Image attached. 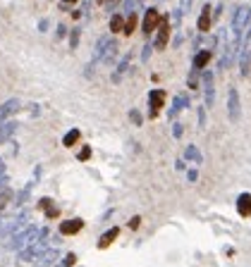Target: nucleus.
<instances>
[{
	"label": "nucleus",
	"mask_w": 251,
	"mask_h": 267,
	"mask_svg": "<svg viewBox=\"0 0 251 267\" xmlns=\"http://www.w3.org/2000/svg\"><path fill=\"white\" fill-rule=\"evenodd\" d=\"M46 239H48V229H39V234L19 251V263H31V260H36V258L48 248V246H46Z\"/></svg>",
	"instance_id": "1"
},
{
	"label": "nucleus",
	"mask_w": 251,
	"mask_h": 267,
	"mask_svg": "<svg viewBox=\"0 0 251 267\" xmlns=\"http://www.w3.org/2000/svg\"><path fill=\"white\" fill-rule=\"evenodd\" d=\"M39 234V229H36V224H29V227H22L19 231H14L12 236H10V243H7V248L10 251H22L24 246H27L29 241L34 239Z\"/></svg>",
	"instance_id": "2"
},
{
	"label": "nucleus",
	"mask_w": 251,
	"mask_h": 267,
	"mask_svg": "<svg viewBox=\"0 0 251 267\" xmlns=\"http://www.w3.org/2000/svg\"><path fill=\"white\" fill-rule=\"evenodd\" d=\"M247 19H249V7L239 5L235 10V17H232V39L235 41H242V31L247 27Z\"/></svg>",
	"instance_id": "3"
},
{
	"label": "nucleus",
	"mask_w": 251,
	"mask_h": 267,
	"mask_svg": "<svg viewBox=\"0 0 251 267\" xmlns=\"http://www.w3.org/2000/svg\"><path fill=\"white\" fill-rule=\"evenodd\" d=\"M165 100H167V93L163 89H153V91L149 93V117H151V120H155V117L160 115Z\"/></svg>",
	"instance_id": "4"
},
{
	"label": "nucleus",
	"mask_w": 251,
	"mask_h": 267,
	"mask_svg": "<svg viewBox=\"0 0 251 267\" xmlns=\"http://www.w3.org/2000/svg\"><path fill=\"white\" fill-rule=\"evenodd\" d=\"M158 39H155L153 43V48L155 50H165L167 48V43H170V14H160V24H158Z\"/></svg>",
	"instance_id": "5"
},
{
	"label": "nucleus",
	"mask_w": 251,
	"mask_h": 267,
	"mask_svg": "<svg viewBox=\"0 0 251 267\" xmlns=\"http://www.w3.org/2000/svg\"><path fill=\"white\" fill-rule=\"evenodd\" d=\"M24 222H27V213L14 215V217H10V220L0 222V239H5L7 234H14V231H19V229L24 227Z\"/></svg>",
	"instance_id": "6"
},
{
	"label": "nucleus",
	"mask_w": 251,
	"mask_h": 267,
	"mask_svg": "<svg viewBox=\"0 0 251 267\" xmlns=\"http://www.w3.org/2000/svg\"><path fill=\"white\" fill-rule=\"evenodd\" d=\"M227 117H230V122H239V117H242L239 93H237V89H235V86L227 91Z\"/></svg>",
	"instance_id": "7"
},
{
	"label": "nucleus",
	"mask_w": 251,
	"mask_h": 267,
	"mask_svg": "<svg viewBox=\"0 0 251 267\" xmlns=\"http://www.w3.org/2000/svg\"><path fill=\"white\" fill-rule=\"evenodd\" d=\"M160 24V12L155 10V7H149L146 12H144V22H141V31L146 34V36H151L155 29Z\"/></svg>",
	"instance_id": "8"
},
{
	"label": "nucleus",
	"mask_w": 251,
	"mask_h": 267,
	"mask_svg": "<svg viewBox=\"0 0 251 267\" xmlns=\"http://www.w3.org/2000/svg\"><path fill=\"white\" fill-rule=\"evenodd\" d=\"M201 84H203V93H206V105L213 107V103H215V79H213L210 69H206L201 74Z\"/></svg>",
	"instance_id": "9"
},
{
	"label": "nucleus",
	"mask_w": 251,
	"mask_h": 267,
	"mask_svg": "<svg viewBox=\"0 0 251 267\" xmlns=\"http://www.w3.org/2000/svg\"><path fill=\"white\" fill-rule=\"evenodd\" d=\"M82 229H84V220H82V217H72V220L60 222V234H62V236H74V234H79Z\"/></svg>",
	"instance_id": "10"
},
{
	"label": "nucleus",
	"mask_w": 251,
	"mask_h": 267,
	"mask_svg": "<svg viewBox=\"0 0 251 267\" xmlns=\"http://www.w3.org/2000/svg\"><path fill=\"white\" fill-rule=\"evenodd\" d=\"M19 100L17 98H10V100H5L2 105H0V124H5V122H10L12 115H17V110H19Z\"/></svg>",
	"instance_id": "11"
},
{
	"label": "nucleus",
	"mask_w": 251,
	"mask_h": 267,
	"mask_svg": "<svg viewBox=\"0 0 251 267\" xmlns=\"http://www.w3.org/2000/svg\"><path fill=\"white\" fill-rule=\"evenodd\" d=\"M57 258H60L57 246H55V248H46V251H43V253L36 258V265H34V267H50L57 260Z\"/></svg>",
	"instance_id": "12"
},
{
	"label": "nucleus",
	"mask_w": 251,
	"mask_h": 267,
	"mask_svg": "<svg viewBox=\"0 0 251 267\" xmlns=\"http://www.w3.org/2000/svg\"><path fill=\"white\" fill-rule=\"evenodd\" d=\"M120 236V229L117 227H110V229H105L103 234H100V239H98V248L100 251H105V248H110L112 246V241Z\"/></svg>",
	"instance_id": "13"
},
{
	"label": "nucleus",
	"mask_w": 251,
	"mask_h": 267,
	"mask_svg": "<svg viewBox=\"0 0 251 267\" xmlns=\"http://www.w3.org/2000/svg\"><path fill=\"white\" fill-rule=\"evenodd\" d=\"M129 60H132V53H127L120 62H117V67H115V72H112V84H120L122 81V77H125V72L129 69Z\"/></svg>",
	"instance_id": "14"
},
{
	"label": "nucleus",
	"mask_w": 251,
	"mask_h": 267,
	"mask_svg": "<svg viewBox=\"0 0 251 267\" xmlns=\"http://www.w3.org/2000/svg\"><path fill=\"white\" fill-rule=\"evenodd\" d=\"M237 213H239V217H251V193H239Z\"/></svg>",
	"instance_id": "15"
},
{
	"label": "nucleus",
	"mask_w": 251,
	"mask_h": 267,
	"mask_svg": "<svg viewBox=\"0 0 251 267\" xmlns=\"http://www.w3.org/2000/svg\"><path fill=\"white\" fill-rule=\"evenodd\" d=\"M184 107H189V98L187 95H175L172 98V107H170V120H175L177 115H180V110H184Z\"/></svg>",
	"instance_id": "16"
},
{
	"label": "nucleus",
	"mask_w": 251,
	"mask_h": 267,
	"mask_svg": "<svg viewBox=\"0 0 251 267\" xmlns=\"http://www.w3.org/2000/svg\"><path fill=\"white\" fill-rule=\"evenodd\" d=\"M208 62H210V50H199V53L194 55L192 67H194L196 72H201V69H208Z\"/></svg>",
	"instance_id": "17"
},
{
	"label": "nucleus",
	"mask_w": 251,
	"mask_h": 267,
	"mask_svg": "<svg viewBox=\"0 0 251 267\" xmlns=\"http://www.w3.org/2000/svg\"><path fill=\"white\" fill-rule=\"evenodd\" d=\"M110 36H100V39L96 41V48H94V62L91 65H96V62H100V55L105 53V48L110 45Z\"/></svg>",
	"instance_id": "18"
},
{
	"label": "nucleus",
	"mask_w": 251,
	"mask_h": 267,
	"mask_svg": "<svg viewBox=\"0 0 251 267\" xmlns=\"http://www.w3.org/2000/svg\"><path fill=\"white\" fill-rule=\"evenodd\" d=\"M196 29H199L201 34H206V31L210 29V5H206V7H203V12H201L199 22H196Z\"/></svg>",
	"instance_id": "19"
},
{
	"label": "nucleus",
	"mask_w": 251,
	"mask_h": 267,
	"mask_svg": "<svg viewBox=\"0 0 251 267\" xmlns=\"http://www.w3.org/2000/svg\"><path fill=\"white\" fill-rule=\"evenodd\" d=\"M17 132V122H5V124H0V143H5V141H10V136Z\"/></svg>",
	"instance_id": "20"
},
{
	"label": "nucleus",
	"mask_w": 251,
	"mask_h": 267,
	"mask_svg": "<svg viewBox=\"0 0 251 267\" xmlns=\"http://www.w3.org/2000/svg\"><path fill=\"white\" fill-rule=\"evenodd\" d=\"M39 208L46 213V217H57V205L50 198H41L39 200Z\"/></svg>",
	"instance_id": "21"
},
{
	"label": "nucleus",
	"mask_w": 251,
	"mask_h": 267,
	"mask_svg": "<svg viewBox=\"0 0 251 267\" xmlns=\"http://www.w3.org/2000/svg\"><path fill=\"white\" fill-rule=\"evenodd\" d=\"M184 160H192V162H196V165H201V162H203V155H201V150L196 146H187L184 148Z\"/></svg>",
	"instance_id": "22"
},
{
	"label": "nucleus",
	"mask_w": 251,
	"mask_h": 267,
	"mask_svg": "<svg viewBox=\"0 0 251 267\" xmlns=\"http://www.w3.org/2000/svg\"><path fill=\"white\" fill-rule=\"evenodd\" d=\"M115 57H117V43H115V41H110V45L105 48V53L100 55V62L112 65V62H115Z\"/></svg>",
	"instance_id": "23"
},
{
	"label": "nucleus",
	"mask_w": 251,
	"mask_h": 267,
	"mask_svg": "<svg viewBox=\"0 0 251 267\" xmlns=\"http://www.w3.org/2000/svg\"><path fill=\"white\" fill-rule=\"evenodd\" d=\"M79 136H82V134H79V129H70V132L65 134V138H62V146L72 148L74 143H77V141H79Z\"/></svg>",
	"instance_id": "24"
},
{
	"label": "nucleus",
	"mask_w": 251,
	"mask_h": 267,
	"mask_svg": "<svg viewBox=\"0 0 251 267\" xmlns=\"http://www.w3.org/2000/svg\"><path fill=\"white\" fill-rule=\"evenodd\" d=\"M125 29V17L122 14H112V19H110V31L112 34H120Z\"/></svg>",
	"instance_id": "25"
},
{
	"label": "nucleus",
	"mask_w": 251,
	"mask_h": 267,
	"mask_svg": "<svg viewBox=\"0 0 251 267\" xmlns=\"http://www.w3.org/2000/svg\"><path fill=\"white\" fill-rule=\"evenodd\" d=\"M137 22H139V19H137V14H129V17L125 19V29H122V34H125V36H132V34H134V29H137Z\"/></svg>",
	"instance_id": "26"
},
{
	"label": "nucleus",
	"mask_w": 251,
	"mask_h": 267,
	"mask_svg": "<svg viewBox=\"0 0 251 267\" xmlns=\"http://www.w3.org/2000/svg\"><path fill=\"white\" fill-rule=\"evenodd\" d=\"M12 203V191L10 188H5V191H0V215L5 213V208Z\"/></svg>",
	"instance_id": "27"
},
{
	"label": "nucleus",
	"mask_w": 251,
	"mask_h": 267,
	"mask_svg": "<svg viewBox=\"0 0 251 267\" xmlns=\"http://www.w3.org/2000/svg\"><path fill=\"white\" fill-rule=\"evenodd\" d=\"M122 5H125V12H127V17H129V14H134L141 7V0H125Z\"/></svg>",
	"instance_id": "28"
},
{
	"label": "nucleus",
	"mask_w": 251,
	"mask_h": 267,
	"mask_svg": "<svg viewBox=\"0 0 251 267\" xmlns=\"http://www.w3.org/2000/svg\"><path fill=\"white\" fill-rule=\"evenodd\" d=\"M151 53H153V43H151V41H146V43H144V50H141V62H149Z\"/></svg>",
	"instance_id": "29"
},
{
	"label": "nucleus",
	"mask_w": 251,
	"mask_h": 267,
	"mask_svg": "<svg viewBox=\"0 0 251 267\" xmlns=\"http://www.w3.org/2000/svg\"><path fill=\"white\" fill-rule=\"evenodd\" d=\"M192 5H194V0H180V7H177V12H180V17H184V14L192 10Z\"/></svg>",
	"instance_id": "30"
},
{
	"label": "nucleus",
	"mask_w": 251,
	"mask_h": 267,
	"mask_svg": "<svg viewBox=\"0 0 251 267\" xmlns=\"http://www.w3.org/2000/svg\"><path fill=\"white\" fill-rule=\"evenodd\" d=\"M74 263H77V255H74V253H67L65 258H62V265H60V267H72Z\"/></svg>",
	"instance_id": "31"
},
{
	"label": "nucleus",
	"mask_w": 251,
	"mask_h": 267,
	"mask_svg": "<svg viewBox=\"0 0 251 267\" xmlns=\"http://www.w3.org/2000/svg\"><path fill=\"white\" fill-rule=\"evenodd\" d=\"M79 45V29H72L70 34V48H77Z\"/></svg>",
	"instance_id": "32"
},
{
	"label": "nucleus",
	"mask_w": 251,
	"mask_h": 267,
	"mask_svg": "<svg viewBox=\"0 0 251 267\" xmlns=\"http://www.w3.org/2000/svg\"><path fill=\"white\" fill-rule=\"evenodd\" d=\"M77 158H79L82 162H86L89 158H91V148H89V146H84L82 150H79V155H77Z\"/></svg>",
	"instance_id": "33"
},
{
	"label": "nucleus",
	"mask_w": 251,
	"mask_h": 267,
	"mask_svg": "<svg viewBox=\"0 0 251 267\" xmlns=\"http://www.w3.org/2000/svg\"><path fill=\"white\" fill-rule=\"evenodd\" d=\"M187 84H189V89H196V86H199V77H196V69H192V74H189Z\"/></svg>",
	"instance_id": "34"
},
{
	"label": "nucleus",
	"mask_w": 251,
	"mask_h": 267,
	"mask_svg": "<svg viewBox=\"0 0 251 267\" xmlns=\"http://www.w3.org/2000/svg\"><path fill=\"white\" fill-rule=\"evenodd\" d=\"M129 120H132L134 124H137V127H139V124H141V115H139V110H129Z\"/></svg>",
	"instance_id": "35"
},
{
	"label": "nucleus",
	"mask_w": 251,
	"mask_h": 267,
	"mask_svg": "<svg viewBox=\"0 0 251 267\" xmlns=\"http://www.w3.org/2000/svg\"><path fill=\"white\" fill-rule=\"evenodd\" d=\"M199 127H206V107H199Z\"/></svg>",
	"instance_id": "36"
},
{
	"label": "nucleus",
	"mask_w": 251,
	"mask_h": 267,
	"mask_svg": "<svg viewBox=\"0 0 251 267\" xmlns=\"http://www.w3.org/2000/svg\"><path fill=\"white\" fill-rule=\"evenodd\" d=\"M182 132H184V127H182L180 122H177V124L172 127V136H175V138H182Z\"/></svg>",
	"instance_id": "37"
},
{
	"label": "nucleus",
	"mask_w": 251,
	"mask_h": 267,
	"mask_svg": "<svg viewBox=\"0 0 251 267\" xmlns=\"http://www.w3.org/2000/svg\"><path fill=\"white\" fill-rule=\"evenodd\" d=\"M139 222H141V217H132L127 224H129V229H139Z\"/></svg>",
	"instance_id": "38"
},
{
	"label": "nucleus",
	"mask_w": 251,
	"mask_h": 267,
	"mask_svg": "<svg viewBox=\"0 0 251 267\" xmlns=\"http://www.w3.org/2000/svg\"><path fill=\"white\" fill-rule=\"evenodd\" d=\"M187 179H189V181H196V179H199V172H196V170H189V172H187Z\"/></svg>",
	"instance_id": "39"
},
{
	"label": "nucleus",
	"mask_w": 251,
	"mask_h": 267,
	"mask_svg": "<svg viewBox=\"0 0 251 267\" xmlns=\"http://www.w3.org/2000/svg\"><path fill=\"white\" fill-rule=\"evenodd\" d=\"M74 2H77V0H62V7H65V10H67V7H72V5H74Z\"/></svg>",
	"instance_id": "40"
},
{
	"label": "nucleus",
	"mask_w": 251,
	"mask_h": 267,
	"mask_svg": "<svg viewBox=\"0 0 251 267\" xmlns=\"http://www.w3.org/2000/svg\"><path fill=\"white\" fill-rule=\"evenodd\" d=\"M117 5H120V0H108V7H110V10L112 7H117Z\"/></svg>",
	"instance_id": "41"
},
{
	"label": "nucleus",
	"mask_w": 251,
	"mask_h": 267,
	"mask_svg": "<svg viewBox=\"0 0 251 267\" xmlns=\"http://www.w3.org/2000/svg\"><path fill=\"white\" fill-rule=\"evenodd\" d=\"M0 174H5V165H2V158H0Z\"/></svg>",
	"instance_id": "42"
}]
</instances>
